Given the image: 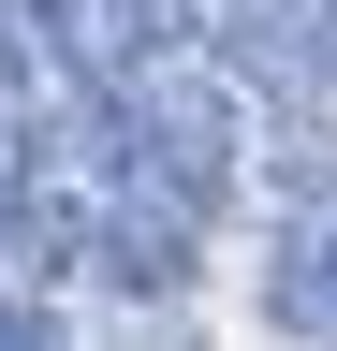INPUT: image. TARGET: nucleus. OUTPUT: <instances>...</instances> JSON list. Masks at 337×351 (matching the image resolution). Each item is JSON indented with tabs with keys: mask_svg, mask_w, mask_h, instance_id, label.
<instances>
[{
	"mask_svg": "<svg viewBox=\"0 0 337 351\" xmlns=\"http://www.w3.org/2000/svg\"><path fill=\"white\" fill-rule=\"evenodd\" d=\"M264 322L293 351H323V205H293L279 219V263H264Z\"/></svg>",
	"mask_w": 337,
	"mask_h": 351,
	"instance_id": "1",
	"label": "nucleus"
},
{
	"mask_svg": "<svg viewBox=\"0 0 337 351\" xmlns=\"http://www.w3.org/2000/svg\"><path fill=\"white\" fill-rule=\"evenodd\" d=\"M0 351H73V337H59V322H45L30 293H0Z\"/></svg>",
	"mask_w": 337,
	"mask_h": 351,
	"instance_id": "2",
	"label": "nucleus"
}]
</instances>
